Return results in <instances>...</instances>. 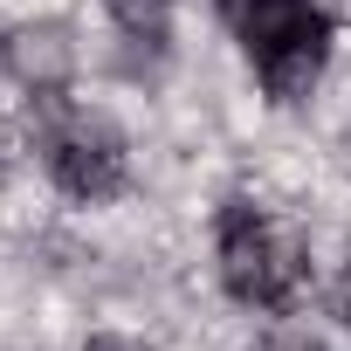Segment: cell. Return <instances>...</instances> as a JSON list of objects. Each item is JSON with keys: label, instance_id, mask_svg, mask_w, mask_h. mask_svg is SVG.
I'll return each instance as SVG.
<instances>
[{"label": "cell", "instance_id": "277c9868", "mask_svg": "<svg viewBox=\"0 0 351 351\" xmlns=\"http://www.w3.org/2000/svg\"><path fill=\"white\" fill-rule=\"evenodd\" d=\"M0 69L35 97H62L76 76V35L62 21H21L0 35Z\"/></svg>", "mask_w": 351, "mask_h": 351}, {"label": "cell", "instance_id": "6da1fadb", "mask_svg": "<svg viewBox=\"0 0 351 351\" xmlns=\"http://www.w3.org/2000/svg\"><path fill=\"white\" fill-rule=\"evenodd\" d=\"M214 8H221L228 35L241 42V56H248V69H255L269 104H282V110L303 104L317 90V76L330 69L337 28L310 0H214Z\"/></svg>", "mask_w": 351, "mask_h": 351}, {"label": "cell", "instance_id": "ba28073f", "mask_svg": "<svg viewBox=\"0 0 351 351\" xmlns=\"http://www.w3.org/2000/svg\"><path fill=\"white\" fill-rule=\"evenodd\" d=\"M90 351H145V344H124V337H97Z\"/></svg>", "mask_w": 351, "mask_h": 351}, {"label": "cell", "instance_id": "3957f363", "mask_svg": "<svg viewBox=\"0 0 351 351\" xmlns=\"http://www.w3.org/2000/svg\"><path fill=\"white\" fill-rule=\"evenodd\" d=\"M42 104V124H35V145H42V165H49V180L83 200V207H104L124 193L131 180V145L117 131L110 110H90V104H69L62 97H35Z\"/></svg>", "mask_w": 351, "mask_h": 351}, {"label": "cell", "instance_id": "52a82bcc", "mask_svg": "<svg viewBox=\"0 0 351 351\" xmlns=\"http://www.w3.org/2000/svg\"><path fill=\"white\" fill-rule=\"evenodd\" d=\"M330 310L344 317V330H351V262H344V276L330 282Z\"/></svg>", "mask_w": 351, "mask_h": 351}, {"label": "cell", "instance_id": "5b68a950", "mask_svg": "<svg viewBox=\"0 0 351 351\" xmlns=\"http://www.w3.org/2000/svg\"><path fill=\"white\" fill-rule=\"evenodd\" d=\"M104 14L117 21V35L145 56L172 49V0H104Z\"/></svg>", "mask_w": 351, "mask_h": 351}, {"label": "cell", "instance_id": "7a4b0ae2", "mask_svg": "<svg viewBox=\"0 0 351 351\" xmlns=\"http://www.w3.org/2000/svg\"><path fill=\"white\" fill-rule=\"evenodd\" d=\"M214 269H221V289H228L241 310L289 317L296 296H303L310 255H303L296 228H282L269 207H255V200H228L221 221H214Z\"/></svg>", "mask_w": 351, "mask_h": 351}, {"label": "cell", "instance_id": "8992f818", "mask_svg": "<svg viewBox=\"0 0 351 351\" xmlns=\"http://www.w3.org/2000/svg\"><path fill=\"white\" fill-rule=\"evenodd\" d=\"M248 351H324V337H317V330H303V324H269Z\"/></svg>", "mask_w": 351, "mask_h": 351}]
</instances>
